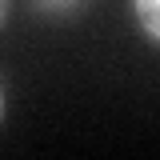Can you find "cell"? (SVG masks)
Wrapping results in <instances>:
<instances>
[{
  "mask_svg": "<svg viewBox=\"0 0 160 160\" xmlns=\"http://www.w3.org/2000/svg\"><path fill=\"white\" fill-rule=\"evenodd\" d=\"M0 120H4V88H0Z\"/></svg>",
  "mask_w": 160,
  "mask_h": 160,
  "instance_id": "4",
  "label": "cell"
},
{
  "mask_svg": "<svg viewBox=\"0 0 160 160\" xmlns=\"http://www.w3.org/2000/svg\"><path fill=\"white\" fill-rule=\"evenodd\" d=\"M40 8H76L80 0H36Z\"/></svg>",
  "mask_w": 160,
  "mask_h": 160,
  "instance_id": "2",
  "label": "cell"
},
{
  "mask_svg": "<svg viewBox=\"0 0 160 160\" xmlns=\"http://www.w3.org/2000/svg\"><path fill=\"white\" fill-rule=\"evenodd\" d=\"M132 8H136V24L152 40H160V0H132Z\"/></svg>",
  "mask_w": 160,
  "mask_h": 160,
  "instance_id": "1",
  "label": "cell"
},
{
  "mask_svg": "<svg viewBox=\"0 0 160 160\" xmlns=\"http://www.w3.org/2000/svg\"><path fill=\"white\" fill-rule=\"evenodd\" d=\"M4 16H8V0H0V28H4Z\"/></svg>",
  "mask_w": 160,
  "mask_h": 160,
  "instance_id": "3",
  "label": "cell"
}]
</instances>
